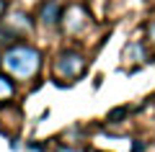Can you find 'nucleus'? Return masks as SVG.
I'll return each mask as SVG.
<instances>
[{
  "label": "nucleus",
  "mask_w": 155,
  "mask_h": 152,
  "mask_svg": "<svg viewBox=\"0 0 155 152\" xmlns=\"http://www.w3.org/2000/svg\"><path fill=\"white\" fill-rule=\"evenodd\" d=\"M0 67L16 80H34L41 70V52L31 44H11L0 54Z\"/></svg>",
  "instance_id": "nucleus-1"
},
{
  "label": "nucleus",
  "mask_w": 155,
  "mask_h": 152,
  "mask_svg": "<svg viewBox=\"0 0 155 152\" xmlns=\"http://www.w3.org/2000/svg\"><path fill=\"white\" fill-rule=\"evenodd\" d=\"M85 70V57L80 54V52H72V49H67V52H60L54 60V72L57 77H65V80H75V77H80Z\"/></svg>",
  "instance_id": "nucleus-2"
},
{
  "label": "nucleus",
  "mask_w": 155,
  "mask_h": 152,
  "mask_svg": "<svg viewBox=\"0 0 155 152\" xmlns=\"http://www.w3.org/2000/svg\"><path fill=\"white\" fill-rule=\"evenodd\" d=\"M62 26H65L67 34H80L85 26H88V13H85L83 5H70L67 11H62Z\"/></svg>",
  "instance_id": "nucleus-3"
},
{
  "label": "nucleus",
  "mask_w": 155,
  "mask_h": 152,
  "mask_svg": "<svg viewBox=\"0 0 155 152\" xmlns=\"http://www.w3.org/2000/svg\"><path fill=\"white\" fill-rule=\"evenodd\" d=\"M3 26H5L13 36H21V34H28V31H31V18H28L23 11H16V13H11V16L5 18Z\"/></svg>",
  "instance_id": "nucleus-4"
},
{
  "label": "nucleus",
  "mask_w": 155,
  "mask_h": 152,
  "mask_svg": "<svg viewBox=\"0 0 155 152\" xmlns=\"http://www.w3.org/2000/svg\"><path fill=\"white\" fill-rule=\"evenodd\" d=\"M60 21H62V8H60V3H57V0L44 3L41 11H39V23L47 26V28H52V26H57Z\"/></svg>",
  "instance_id": "nucleus-5"
},
{
  "label": "nucleus",
  "mask_w": 155,
  "mask_h": 152,
  "mask_svg": "<svg viewBox=\"0 0 155 152\" xmlns=\"http://www.w3.org/2000/svg\"><path fill=\"white\" fill-rule=\"evenodd\" d=\"M122 57H124V62H137V65H142V62L147 60V54H145V49L140 47V44H127Z\"/></svg>",
  "instance_id": "nucleus-6"
},
{
  "label": "nucleus",
  "mask_w": 155,
  "mask_h": 152,
  "mask_svg": "<svg viewBox=\"0 0 155 152\" xmlns=\"http://www.w3.org/2000/svg\"><path fill=\"white\" fill-rule=\"evenodd\" d=\"M13 95H16V85H13L11 75L0 72V103H8Z\"/></svg>",
  "instance_id": "nucleus-7"
},
{
  "label": "nucleus",
  "mask_w": 155,
  "mask_h": 152,
  "mask_svg": "<svg viewBox=\"0 0 155 152\" xmlns=\"http://www.w3.org/2000/svg\"><path fill=\"white\" fill-rule=\"evenodd\" d=\"M147 41H150V44H155V21H150V23H147Z\"/></svg>",
  "instance_id": "nucleus-8"
},
{
  "label": "nucleus",
  "mask_w": 155,
  "mask_h": 152,
  "mask_svg": "<svg viewBox=\"0 0 155 152\" xmlns=\"http://www.w3.org/2000/svg\"><path fill=\"white\" fill-rule=\"evenodd\" d=\"M124 114H127V108H116V111H111V114H109V121H116V119H122Z\"/></svg>",
  "instance_id": "nucleus-9"
},
{
  "label": "nucleus",
  "mask_w": 155,
  "mask_h": 152,
  "mask_svg": "<svg viewBox=\"0 0 155 152\" xmlns=\"http://www.w3.org/2000/svg\"><path fill=\"white\" fill-rule=\"evenodd\" d=\"M57 152H85V150H83V147H65V144H60Z\"/></svg>",
  "instance_id": "nucleus-10"
},
{
  "label": "nucleus",
  "mask_w": 155,
  "mask_h": 152,
  "mask_svg": "<svg viewBox=\"0 0 155 152\" xmlns=\"http://www.w3.org/2000/svg\"><path fill=\"white\" fill-rule=\"evenodd\" d=\"M5 11H8V3H5V0H0V21H3V16H5Z\"/></svg>",
  "instance_id": "nucleus-11"
}]
</instances>
